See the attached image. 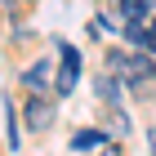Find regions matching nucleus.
I'll list each match as a JSON object with an SVG mask.
<instances>
[{"mask_svg": "<svg viewBox=\"0 0 156 156\" xmlns=\"http://www.w3.org/2000/svg\"><path fill=\"white\" fill-rule=\"evenodd\" d=\"M58 54H62V72L54 76V94L67 98V94L76 89V80H80V54H76L67 40H58Z\"/></svg>", "mask_w": 156, "mask_h": 156, "instance_id": "1", "label": "nucleus"}, {"mask_svg": "<svg viewBox=\"0 0 156 156\" xmlns=\"http://www.w3.org/2000/svg\"><path fill=\"white\" fill-rule=\"evenodd\" d=\"M23 116H27V129L31 134H45L49 125H54V116H58V103H49L45 94H31L23 103Z\"/></svg>", "mask_w": 156, "mask_h": 156, "instance_id": "2", "label": "nucleus"}, {"mask_svg": "<svg viewBox=\"0 0 156 156\" xmlns=\"http://www.w3.org/2000/svg\"><path fill=\"white\" fill-rule=\"evenodd\" d=\"M18 80H23V89H27V94H49V89H54V67L40 58V62H31V67H27Z\"/></svg>", "mask_w": 156, "mask_h": 156, "instance_id": "3", "label": "nucleus"}, {"mask_svg": "<svg viewBox=\"0 0 156 156\" xmlns=\"http://www.w3.org/2000/svg\"><path fill=\"white\" fill-rule=\"evenodd\" d=\"M152 76H156L152 58H147V54H129V67H125V80H129V85H147Z\"/></svg>", "mask_w": 156, "mask_h": 156, "instance_id": "4", "label": "nucleus"}, {"mask_svg": "<svg viewBox=\"0 0 156 156\" xmlns=\"http://www.w3.org/2000/svg\"><path fill=\"white\" fill-rule=\"evenodd\" d=\"M94 94L103 98V107H120V80L116 76H94Z\"/></svg>", "mask_w": 156, "mask_h": 156, "instance_id": "5", "label": "nucleus"}, {"mask_svg": "<svg viewBox=\"0 0 156 156\" xmlns=\"http://www.w3.org/2000/svg\"><path fill=\"white\" fill-rule=\"evenodd\" d=\"M72 147H76V152H89V147H94V152H103V147H107V134L98 129V125H94V129H76Z\"/></svg>", "mask_w": 156, "mask_h": 156, "instance_id": "6", "label": "nucleus"}, {"mask_svg": "<svg viewBox=\"0 0 156 156\" xmlns=\"http://www.w3.org/2000/svg\"><path fill=\"white\" fill-rule=\"evenodd\" d=\"M147 5H152V0H116V9L125 13V23H143V18H147Z\"/></svg>", "mask_w": 156, "mask_h": 156, "instance_id": "7", "label": "nucleus"}, {"mask_svg": "<svg viewBox=\"0 0 156 156\" xmlns=\"http://www.w3.org/2000/svg\"><path fill=\"white\" fill-rule=\"evenodd\" d=\"M107 129L116 134V138H129V120L120 116V107H107Z\"/></svg>", "mask_w": 156, "mask_h": 156, "instance_id": "8", "label": "nucleus"}, {"mask_svg": "<svg viewBox=\"0 0 156 156\" xmlns=\"http://www.w3.org/2000/svg\"><path fill=\"white\" fill-rule=\"evenodd\" d=\"M5 125H9V147L18 152V147H23V138H18V112H13V103H5Z\"/></svg>", "mask_w": 156, "mask_h": 156, "instance_id": "9", "label": "nucleus"}, {"mask_svg": "<svg viewBox=\"0 0 156 156\" xmlns=\"http://www.w3.org/2000/svg\"><path fill=\"white\" fill-rule=\"evenodd\" d=\"M107 67H112L116 76H125V67H129V54H125V49H112V54H107Z\"/></svg>", "mask_w": 156, "mask_h": 156, "instance_id": "10", "label": "nucleus"}, {"mask_svg": "<svg viewBox=\"0 0 156 156\" xmlns=\"http://www.w3.org/2000/svg\"><path fill=\"white\" fill-rule=\"evenodd\" d=\"M147 54H156V23H147V40H143Z\"/></svg>", "mask_w": 156, "mask_h": 156, "instance_id": "11", "label": "nucleus"}, {"mask_svg": "<svg viewBox=\"0 0 156 156\" xmlns=\"http://www.w3.org/2000/svg\"><path fill=\"white\" fill-rule=\"evenodd\" d=\"M98 156H125V152H120L116 143H107V147H103V152H98Z\"/></svg>", "mask_w": 156, "mask_h": 156, "instance_id": "12", "label": "nucleus"}, {"mask_svg": "<svg viewBox=\"0 0 156 156\" xmlns=\"http://www.w3.org/2000/svg\"><path fill=\"white\" fill-rule=\"evenodd\" d=\"M13 5H18V0H0V9H9V13H13Z\"/></svg>", "mask_w": 156, "mask_h": 156, "instance_id": "13", "label": "nucleus"}, {"mask_svg": "<svg viewBox=\"0 0 156 156\" xmlns=\"http://www.w3.org/2000/svg\"><path fill=\"white\" fill-rule=\"evenodd\" d=\"M152 152H156V129H152Z\"/></svg>", "mask_w": 156, "mask_h": 156, "instance_id": "14", "label": "nucleus"}]
</instances>
